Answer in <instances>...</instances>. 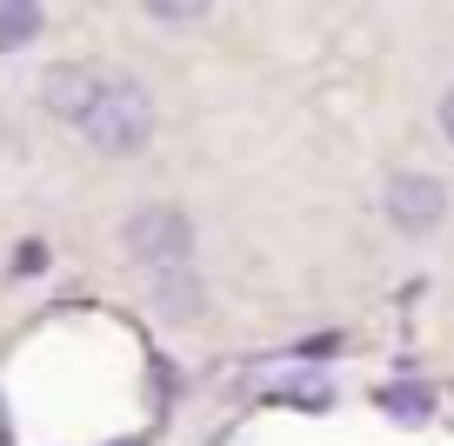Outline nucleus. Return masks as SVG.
Returning a JSON list of instances; mask_svg holds the SVG:
<instances>
[{
	"instance_id": "nucleus-6",
	"label": "nucleus",
	"mask_w": 454,
	"mask_h": 446,
	"mask_svg": "<svg viewBox=\"0 0 454 446\" xmlns=\"http://www.w3.org/2000/svg\"><path fill=\"white\" fill-rule=\"evenodd\" d=\"M47 27L41 7H27V0H14V7H0V54H14V47H27L34 34Z\"/></svg>"
},
{
	"instance_id": "nucleus-3",
	"label": "nucleus",
	"mask_w": 454,
	"mask_h": 446,
	"mask_svg": "<svg viewBox=\"0 0 454 446\" xmlns=\"http://www.w3.org/2000/svg\"><path fill=\"white\" fill-rule=\"evenodd\" d=\"M381 213H387V227H395V234H434V227L448 220V181H441V173H427V167L387 173Z\"/></svg>"
},
{
	"instance_id": "nucleus-7",
	"label": "nucleus",
	"mask_w": 454,
	"mask_h": 446,
	"mask_svg": "<svg viewBox=\"0 0 454 446\" xmlns=\"http://www.w3.org/2000/svg\"><path fill=\"white\" fill-rule=\"evenodd\" d=\"M147 20H154V27H200V20H207V7H174V0H154V7H147Z\"/></svg>"
},
{
	"instance_id": "nucleus-2",
	"label": "nucleus",
	"mask_w": 454,
	"mask_h": 446,
	"mask_svg": "<svg viewBox=\"0 0 454 446\" xmlns=\"http://www.w3.org/2000/svg\"><path fill=\"white\" fill-rule=\"evenodd\" d=\"M121 247L154 280L181 273V266H194V220H187L174 200H147V207H134L128 220H121Z\"/></svg>"
},
{
	"instance_id": "nucleus-4",
	"label": "nucleus",
	"mask_w": 454,
	"mask_h": 446,
	"mask_svg": "<svg viewBox=\"0 0 454 446\" xmlns=\"http://www.w3.org/2000/svg\"><path fill=\"white\" fill-rule=\"evenodd\" d=\"M107 81H114V73L100 67V60H54V67L41 73V107L54 113V120L81 127L87 107L100 100V87H107Z\"/></svg>"
},
{
	"instance_id": "nucleus-8",
	"label": "nucleus",
	"mask_w": 454,
	"mask_h": 446,
	"mask_svg": "<svg viewBox=\"0 0 454 446\" xmlns=\"http://www.w3.org/2000/svg\"><path fill=\"white\" fill-rule=\"evenodd\" d=\"M434 120H441V140H448V147H454V87H448V94H441V107H434Z\"/></svg>"
},
{
	"instance_id": "nucleus-1",
	"label": "nucleus",
	"mask_w": 454,
	"mask_h": 446,
	"mask_svg": "<svg viewBox=\"0 0 454 446\" xmlns=\"http://www.w3.org/2000/svg\"><path fill=\"white\" fill-rule=\"evenodd\" d=\"M74 134H81L94 154H107V160H134L147 140H154V94H147L134 73H114Z\"/></svg>"
},
{
	"instance_id": "nucleus-5",
	"label": "nucleus",
	"mask_w": 454,
	"mask_h": 446,
	"mask_svg": "<svg viewBox=\"0 0 454 446\" xmlns=\"http://www.w3.org/2000/svg\"><path fill=\"white\" fill-rule=\"evenodd\" d=\"M154 320H168V327H187V320H200L207 313V287H200V273L194 266H181V273H160L154 280Z\"/></svg>"
}]
</instances>
